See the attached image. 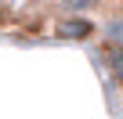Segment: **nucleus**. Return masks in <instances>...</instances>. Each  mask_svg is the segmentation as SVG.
Instances as JSON below:
<instances>
[{"instance_id": "f257e3e1", "label": "nucleus", "mask_w": 123, "mask_h": 119, "mask_svg": "<svg viewBox=\"0 0 123 119\" xmlns=\"http://www.w3.org/2000/svg\"><path fill=\"white\" fill-rule=\"evenodd\" d=\"M58 36L62 40H91L94 36V22L83 15H65L58 22Z\"/></svg>"}, {"instance_id": "f03ea898", "label": "nucleus", "mask_w": 123, "mask_h": 119, "mask_svg": "<svg viewBox=\"0 0 123 119\" xmlns=\"http://www.w3.org/2000/svg\"><path fill=\"white\" fill-rule=\"evenodd\" d=\"M101 40L109 47H123V15H112L105 25H101Z\"/></svg>"}, {"instance_id": "7ed1b4c3", "label": "nucleus", "mask_w": 123, "mask_h": 119, "mask_svg": "<svg viewBox=\"0 0 123 119\" xmlns=\"http://www.w3.org/2000/svg\"><path fill=\"white\" fill-rule=\"evenodd\" d=\"M109 69H112V79L123 83V47H109Z\"/></svg>"}, {"instance_id": "20e7f679", "label": "nucleus", "mask_w": 123, "mask_h": 119, "mask_svg": "<svg viewBox=\"0 0 123 119\" xmlns=\"http://www.w3.org/2000/svg\"><path fill=\"white\" fill-rule=\"evenodd\" d=\"M94 7H98V0H62V11H69V15H83Z\"/></svg>"}, {"instance_id": "39448f33", "label": "nucleus", "mask_w": 123, "mask_h": 119, "mask_svg": "<svg viewBox=\"0 0 123 119\" xmlns=\"http://www.w3.org/2000/svg\"><path fill=\"white\" fill-rule=\"evenodd\" d=\"M11 4H29V0H11Z\"/></svg>"}]
</instances>
